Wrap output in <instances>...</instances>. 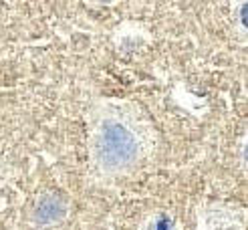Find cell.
<instances>
[{"mask_svg": "<svg viewBox=\"0 0 248 230\" xmlns=\"http://www.w3.org/2000/svg\"><path fill=\"white\" fill-rule=\"evenodd\" d=\"M65 216V204L57 196H45L34 210V220L39 224H51Z\"/></svg>", "mask_w": 248, "mask_h": 230, "instance_id": "7a4b0ae2", "label": "cell"}, {"mask_svg": "<svg viewBox=\"0 0 248 230\" xmlns=\"http://www.w3.org/2000/svg\"><path fill=\"white\" fill-rule=\"evenodd\" d=\"M140 152L133 131L119 121H107L99 131L95 143V157L105 169H119L129 166Z\"/></svg>", "mask_w": 248, "mask_h": 230, "instance_id": "6da1fadb", "label": "cell"}, {"mask_svg": "<svg viewBox=\"0 0 248 230\" xmlns=\"http://www.w3.org/2000/svg\"><path fill=\"white\" fill-rule=\"evenodd\" d=\"M152 230H173V224H171V218L166 216V214H159V218L154 222V228Z\"/></svg>", "mask_w": 248, "mask_h": 230, "instance_id": "3957f363", "label": "cell"}]
</instances>
